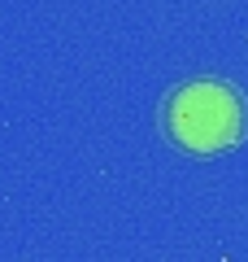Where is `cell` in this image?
I'll use <instances>...</instances> for the list:
<instances>
[{
    "label": "cell",
    "instance_id": "1",
    "mask_svg": "<svg viewBox=\"0 0 248 262\" xmlns=\"http://www.w3.org/2000/svg\"><path fill=\"white\" fill-rule=\"evenodd\" d=\"M161 131L183 153L213 158L244 140L248 101L227 79H192L161 101Z\"/></svg>",
    "mask_w": 248,
    "mask_h": 262
}]
</instances>
